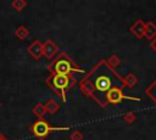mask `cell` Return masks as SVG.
Instances as JSON below:
<instances>
[{
	"label": "cell",
	"mask_w": 156,
	"mask_h": 140,
	"mask_svg": "<svg viewBox=\"0 0 156 140\" xmlns=\"http://www.w3.org/2000/svg\"><path fill=\"white\" fill-rule=\"evenodd\" d=\"M119 62H121V60H119V57H118L117 55H112V56L108 58V63H110L112 67L118 66V65H119Z\"/></svg>",
	"instance_id": "obj_16"
},
{
	"label": "cell",
	"mask_w": 156,
	"mask_h": 140,
	"mask_svg": "<svg viewBox=\"0 0 156 140\" xmlns=\"http://www.w3.org/2000/svg\"><path fill=\"white\" fill-rule=\"evenodd\" d=\"M32 133L34 134V136H37L38 139H44L46 138L51 131L54 130H67L68 128H52L49 125V123L46 121H44L43 118H40L39 121H37L33 125H32Z\"/></svg>",
	"instance_id": "obj_1"
},
{
	"label": "cell",
	"mask_w": 156,
	"mask_h": 140,
	"mask_svg": "<svg viewBox=\"0 0 156 140\" xmlns=\"http://www.w3.org/2000/svg\"><path fill=\"white\" fill-rule=\"evenodd\" d=\"M106 99L110 103H118L123 99H126V96L123 95V93L119 88H112L111 86L106 93Z\"/></svg>",
	"instance_id": "obj_3"
},
{
	"label": "cell",
	"mask_w": 156,
	"mask_h": 140,
	"mask_svg": "<svg viewBox=\"0 0 156 140\" xmlns=\"http://www.w3.org/2000/svg\"><path fill=\"white\" fill-rule=\"evenodd\" d=\"M15 35H16L20 40H24V39L29 35V30L27 29V27L20 26V27H17V29L15 30Z\"/></svg>",
	"instance_id": "obj_11"
},
{
	"label": "cell",
	"mask_w": 156,
	"mask_h": 140,
	"mask_svg": "<svg viewBox=\"0 0 156 140\" xmlns=\"http://www.w3.org/2000/svg\"><path fill=\"white\" fill-rule=\"evenodd\" d=\"M152 46H154V47H155V49H156V44H155V45H152Z\"/></svg>",
	"instance_id": "obj_19"
},
{
	"label": "cell",
	"mask_w": 156,
	"mask_h": 140,
	"mask_svg": "<svg viewBox=\"0 0 156 140\" xmlns=\"http://www.w3.org/2000/svg\"><path fill=\"white\" fill-rule=\"evenodd\" d=\"M52 84L56 89L58 90H66L67 86L69 85V78L68 75H65V74H56L54 75L52 78Z\"/></svg>",
	"instance_id": "obj_6"
},
{
	"label": "cell",
	"mask_w": 156,
	"mask_h": 140,
	"mask_svg": "<svg viewBox=\"0 0 156 140\" xmlns=\"http://www.w3.org/2000/svg\"><path fill=\"white\" fill-rule=\"evenodd\" d=\"M58 51V47L57 45L51 40V39H48L44 44H43V55L46 57V58H51L54 57V55Z\"/></svg>",
	"instance_id": "obj_7"
},
{
	"label": "cell",
	"mask_w": 156,
	"mask_h": 140,
	"mask_svg": "<svg viewBox=\"0 0 156 140\" xmlns=\"http://www.w3.org/2000/svg\"><path fill=\"white\" fill-rule=\"evenodd\" d=\"M130 32L132 34L138 38V39H141L144 37V33H145V22H143L141 19H136L132 27H130Z\"/></svg>",
	"instance_id": "obj_8"
},
{
	"label": "cell",
	"mask_w": 156,
	"mask_h": 140,
	"mask_svg": "<svg viewBox=\"0 0 156 140\" xmlns=\"http://www.w3.org/2000/svg\"><path fill=\"white\" fill-rule=\"evenodd\" d=\"M33 113H34L37 117L43 118V117L45 116V113H46L44 105H43V103H40V102H39V103H37V105L33 107Z\"/></svg>",
	"instance_id": "obj_12"
},
{
	"label": "cell",
	"mask_w": 156,
	"mask_h": 140,
	"mask_svg": "<svg viewBox=\"0 0 156 140\" xmlns=\"http://www.w3.org/2000/svg\"><path fill=\"white\" fill-rule=\"evenodd\" d=\"M54 69H55L56 74H65V75H68L73 71L71 62L68 60H65V58L57 60L56 63L54 65Z\"/></svg>",
	"instance_id": "obj_2"
},
{
	"label": "cell",
	"mask_w": 156,
	"mask_h": 140,
	"mask_svg": "<svg viewBox=\"0 0 156 140\" xmlns=\"http://www.w3.org/2000/svg\"><path fill=\"white\" fill-rule=\"evenodd\" d=\"M124 83L128 85V86H134L136 83H138V79L134 74H128L126 78H124Z\"/></svg>",
	"instance_id": "obj_14"
},
{
	"label": "cell",
	"mask_w": 156,
	"mask_h": 140,
	"mask_svg": "<svg viewBox=\"0 0 156 140\" xmlns=\"http://www.w3.org/2000/svg\"><path fill=\"white\" fill-rule=\"evenodd\" d=\"M0 140H6V139H5V138H4L2 135H0Z\"/></svg>",
	"instance_id": "obj_18"
},
{
	"label": "cell",
	"mask_w": 156,
	"mask_h": 140,
	"mask_svg": "<svg viewBox=\"0 0 156 140\" xmlns=\"http://www.w3.org/2000/svg\"><path fill=\"white\" fill-rule=\"evenodd\" d=\"M26 5H27L26 0H13V2H12V7L16 11H22L26 7Z\"/></svg>",
	"instance_id": "obj_13"
},
{
	"label": "cell",
	"mask_w": 156,
	"mask_h": 140,
	"mask_svg": "<svg viewBox=\"0 0 156 140\" xmlns=\"http://www.w3.org/2000/svg\"><path fill=\"white\" fill-rule=\"evenodd\" d=\"M44 107H45L46 113H49V114H55V113L58 111V103H57L55 100H49V101L44 105Z\"/></svg>",
	"instance_id": "obj_10"
},
{
	"label": "cell",
	"mask_w": 156,
	"mask_h": 140,
	"mask_svg": "<svg viewBox=\"0 0 156 140\" xmlns=\"http://www.w3.org/2000/svg\"><path fill=\"white\" fill-rule=\"evenodd\" d=\"M94 85H95L96 90H99V91H107V90L111 88L112 83H111L110 77L101 74V75H99V77H96V78H95Z\"/></svg>",
	"instance_id": "obj_4"
},
{
	"label": "cell",
	"mask_w": 156,
	"mask_h": 140,
	"mask_svg": "<svg viewBox=\"0 0 156 140\" xmlns=\"http://www.w3.org/2000/svg\"><path fill=\"white\" fill-rule=\"evenodd\" d=\"M123 119L126 121V123H128V124H130V123H133V122L135 121V114H134L133 112H127V113L124 114V117H123Z\"/></svg>",
	"instance_id": "obj_15"
},
{
	"label": "cell",
	"mask_w": 156,
	"mask_h": 140,
	"mask_svg": "<svg viewBox=\"0 0 156 140\" xmlns=\"http://www.w3.org/2000/svg\"><path fill=\"white\" fill-rule=\"evenodd\" d=\"M27 51L33 58L35 60L40 58L43 56V43L39 40H34L32 44H29V46L27 47Z\"/></svg>",
	"instance_id": "obj_5"
},
{
	"label": "cell",
	"mask_w": 156,
	"mask_h": 140,
	"mask_svg": "<svg viewBox=\"0 0 156 140\" xmlns=\"http://www.w3.org/2000/svg\"><path fill=\"white\" fill-rule=\"evenodd\" d=\"M69 140H83V134L79 130H74L69 135Z\"/></svg>",
	"instance_id": "obj_17"
},
{
	"label": "cell",
	"mask_w": 156,
	"mask_h": 140,
	"mask_svg": "<svg viewBox=\"0 0 156 140\" xmlns=\"http://www.w3.org/2000/svg\"><path fill=\"white\" fill-rule=\"evenodd\" d=\"M0 107H1V102H0Z\"/></svg>",
	"instance_id": "obj_20"
},
{
	"label": "cell",
	"mask_w": 156,
	"mask_h": 140,
	"mask_svg": "<svg viewBox=\"0 0 156 140\" xmlns=\"http://www.w3.org/2000/svg\"><path fill=\"white\" fill-rule=\"evenodd\" d=\"M144 37L146 39H149V40L155 39V37H156V24L154 22L145 23V33H144Z\"/></svg>",
	"instance_id": "obj_9"
}]
</instances>
